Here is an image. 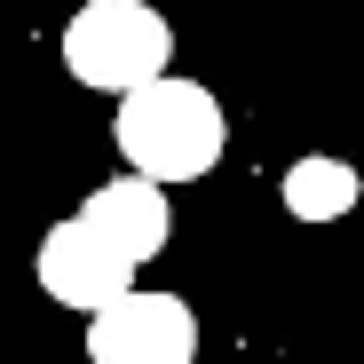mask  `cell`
Masks as SVG:
<instances>
[{
  "label": "cell",
  "instance_id": "6da1fadb",
  "mask_svg": "<svg viewBox=\"0 0 364 364\" xmlns=\"http://www.w3.org/2000/svg\"><path fill=\"white\" fill-rule=\"evenodd\" d=\"M111 135H119V159L143 182H198L222 159V143H230V119H222V103L198 80L166 72V80L135 87V95H119Z\"/></svg>",
  "mask_w": 364,
  "mask_h": 364
},
{
  "label": "cell",
  "instance_id": "7a4b0ae2",
  "mask_svg": "<svg viewBox=\"0 0 364 364\" xmlns=\"http://www.w3.org/2000/svg\"><path fill=\"white\" fill-rule=\"evenodd\" d=\"M166 55H174V32L151 0H87L64 24V64L80 87L135 95V87L166 80Z\"/></svg>",
  "mask_w": 364,
  "mask_h": 364
},
{
  "label": "cell",
  "instance_id": "3957f363",
  "mask_svg": "<svg viewBox=\"0 0 364 364\" xmlns=\"http://www.w3.org/2000/svg\"><path fill=\"white\" fill-rule=\"evenodd\" d=\"M95 364H191L198 356V309L182 293H119L87 317Z\"/></svg>",
  "mask_w": 364,
  "mask_h": 364
},
{
  "label": "cell",
  "instance_id": "277c9868",
  "mask_svg": "<svg viewBox=\"0 0 364 364\" xmlns=\"http://www.w3.org/2000/svg\"><path fill=\"white\" fill-rule=\"evenodd\" d=\"M135 254L119 246L111 230H95L87 214H72V222H55L48 237H40V285L64 301V309H111L119 293H135Z\"/></svg>",
  "mask_w": 364,
  "mask_h": 364
},
{
  "label": "cell",
  "instance_id": "5b68a950",
  "mask_svg": "<svg viewBox=\"0 0 364 364\" xmlns=\"http://www.w3.org/2000/svg\"><path fill=\"white\" fill-rule=\"evenodd\" d=\"M95 230H111L119 246H127L135 262H151V254H166V191L159 182H143V174H119V182H103V191L80 206Z\"/></svg>",
  "mask_w": 364,
  "mask_h": 364
},
{
  "label": "cell",
  "instance_id": "8992f818",
  "mask_svg": "<svg viewBox=\"0 0 364 364\" xmlns=\"http://www.w3.org/2000/svg\"><path fill=\"white\" fill-rule=\"evenodd\" d=\"M285 206H293L301 222H341V214L356 206V166H348V159H301V166L285 174Z\"/></svg>",
  "mask_w": 364,
  "mask_h": 364
}]
</instances>
